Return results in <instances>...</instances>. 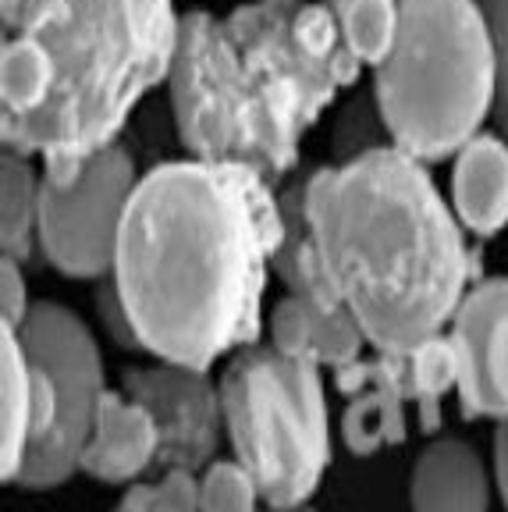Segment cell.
<instances>
[{
    "label": "cell",
    "instance_id": "cell-1",
    "mask_svg": "<svg viewBox=\"0 0 508 512\" xmlns=\"http://www.w3.org/2000/svg\"><path fill=\"white\" fill-rule=\"evenodd\" d=\"M281 235V196L246 168L189 157L139 175L111 274L139 349L210 370L260 342Z\"/></svg>",
    "mask_w": 508,
    "mask_h": 512
},
{
    "label": "cell",
    "instance_id": "cell-2",
    "mask_svg": "<svg viewBox=\"0 0 508 512\" xmlns=\"http://www.w3.org/2000/svg\"><path fill=\"white\" fill-rule=\"evenodd\" d=\"M356 75L324 0H249L228 15H182L167 89L192 160L235 164L274 185Z\"/></svg>",
    "mask_w": 508,
    "mask_h": 512
},
{
    "label": "cell",
    "instance_id": "cell-3",
    "mask_svg": "<svg viewBox=\"0 0 508 512\" xmlns=\"http://www.w3.org/2000/svg\"><path fill=\"white\" fill-rule=\"evenodd\" d=\"M302 221L331 296L377 352L402 356L452 328L477 285L452 203L395 146L302 175Z\"/></svg>",
    "mask_w": 508,
    "mask_h": 512
},
{
    "label": "cell",
    "instance_id": "cell-4",
    "mask_svg": "<svg viewBox=\"0 0 508 512\" xmlns=\"http://www.w3.org/2000/svg\"><path fill=\"white\" fill-rule=\"evenodd\" d=\"M4 36L36 40L57 68L50 104L4 150L43 160V178L72 185L86 160L118 143L143 96L171 75L175 0H0Z\"/></svg>",
    "mask_w": 508,
    "mask_h": 512
},
{
    "label": "cell",
    "instance_id": "cell-5",
    "mask_svg": "<svg viewBox=\"0 0 508 512\" xmlns=\"http://www.w3.org/2000/svg\"><path fill=\"white\" fill-rule=\"evenodd\" d=\"M374 100L391 146L420 164L477 139L498 100V43L480 0H402L395 47L374 68Z\"/></svg>",
    "mask_w": 508,
    "mask_h": 512
},
{
    "label": "cell",
    "instance_id": "cell-6",
    "mask_svg": "<svg viewBox=\"0 0 508 512\" xmlns=\"http://www.w3.org/2000/svg\"><path fill=\"white\" fill-rule=\"evenodd\" d=\"M217 388L231 456L256 477L263 505L310 502L331 463V413L317 363L253 342L231 352Z\"/></svg>",
    "mask_w": 508,
    "mask_h": 512
},
{
    "label": "cell",
    "instance_id": "cell-7",
    "mask_svg": "<svg viewBox=\"0 0 508 512\" xmlns=\"http://www.w3.org/2000/svg\"><path fill=\"white\" fill-rule=\"evenodd\" d=\"M15 331L29 360L54 377V388L61 395V424L47 441L29 448L15 484L32 491L61 488L72 473H79L82 445L93 431L100 399L107 395L100 342L79 313L50 299L32 306L25 324Z\"/></svg>",
    "mask_w": 508,
    "mask_h": 512
},
{
    "label": "cell",
    "instance_id": "cell-8",
    "mask_svg": "<svg viewBox=\"0 0 508 512\" xmlns=\"http://www.w3.org/2000/svg\"><path fill=\"white\" fill-rule=\"evenodd\" d=\"M135 185L139 171L121 143L93 153L72 185H54L43 178L40 253L47 256V264L68 278L86 281L114 274L121 224Z\"/></svg>",
    "mask_w": 508,
    "mask_h": 512
},
{
    "label": "cell",
    "instance_id": "cell-9",
    "mask_svg": "<svg viewBox=\"0 0 508 512\" xmlns=\"http://www.w3.org/2000/svg\"><path fill=\"white\" fill-rule=\"evenodd\" d=\"M121 392L143 402L157 420L160 470L203 473L214 463L224 434V409L210 370L157 360L153 367L125 370Z\"/></svg>",
    "mask_w": 508,
    "mask_h": 512
},
{
    "label": "cell",
    "instance_id": "cell-10",
    "mask_svg": "<svg viewBox=\"0 0 508 512\" xmlns=\"http://www.w3.org/2000/svg\"><path fill=\"white\" fill-rule=\"evenodd\" d=\"M448 335L459 349L462 413L508 420V278L469 288Z\"/></svg>",
    "mask_w": 508,
    "mask_h": 512
},
{
    "label": "cell",
    "instance_id": "cell-11",
    "mask_svg": "<svg viewBox=\"0 0 508 512\" xmlns=\"http://www.w3.org/2000/svg\"><path fill=\"white\" fill-rule=\"evenodd\" d=\"M334 388L349 399L342 413V441L352 456H374L388 445H402L405 406L413 402L405 352H377L374 360L359 356L349 367L334 370Z\"/></svg>",
    "mask_w": 508,
    "mask_h": 512
},
{
    "label": "cell",
    "instance_id": "cell-12",
    "mask_svg": "<svg viewBox=\"0 0 508 512\" xmlns=\"http://www.w3.org/2000/svg\"><path fill=\"white\" fill-rule=\"evenodd\" d=\"M160 463V431L153 413L132 395L111 392L100 399L93 431L82 445L79 470L100 484H139Z\"/></svg>",
    "mask_w": 508,
    "mask_h": 512
},
{
    "label": "cell",
    "instance_id": "cell-13",
    "mask_svg": "<svg viewBox=\"0 0 508 512\" xmlns=\"http://www.w3.org/2000/svg\"><path fill=\"white\" fill-rule=\"evenodd\" d=\"M270 345L292 360L342 370L363 356L366 335L345 306H317L288 292L267 313Z\"/></svg>",
    "mask_w": 508,
    "mask_h": 512
},
{
    "label": "cell",
    "instance_id": "cell-14",
    "mask_svg": "<svg viewBox=\"0 0 508 512\" xmlns=\"http://www.w3.org/2000/svg\"><path fill=\"white\" fill-rule=\"evenodd\" d=\"M452 210L477 239H494L508 228V139L480 132L452 164Z\"/></svg>",
    "mask_w": 508,
    "mask_h": 512
},
{
    "label": "cell",
    "instance_id": "cell-15",
    "mask_svg": "<svg viewBox=\"0 0 508 512\" xmlns=\"http://www.w3.org/2000/svg\"><path fill=\"white\" fill-rule=\"evenodd\" d=\"M491 470L462 438H437L409 477L413 512H491Z\"/></svg>",
    "mask_w": 508,
    "mask_h": 512
},
{
    "label": "cell",
    "instance_id": "cell-16",
    "mask_svg": "<svg viewBox=\"0 0 508 512\" xmlns=\"http://www.w3.org/2000/svg\"><path fill=\"white\" fill-rule=\"evenodd\" d=\"M0 246L8 260L29 264L32 253H40V203L43 175L32 168V157L4 150L0 171Z\"/></svg>",
    "mask_w": 508,
    "mask_h": 512
},
{
    "label": "cell",
    "instance_id": "cell-17",
    "mask_svg": "<svg viewBox=\"0 0 508 512\" xmlns=\"http://www.w3.org/2000/svg\"><path fill=\"white\" fill-rule=\"evenodd\" d=\"M29 356L15 328H4V349H0V466L4 477L15 484L18 470L29 452Z\"/></svg>",
    "mask_w": 508,
    "mask_h": 512
},
{
    "label": "cell",
    "instance_id": "cell-18",
    "mask_svg": "<svg viewBox=\"0 0 508 512\" xmlns=\"http://www.w3.org/2000/svg\"><path fill=\"white\" fill-rule=\"evenodd\" d=\"M405 370H409L413 402L420 406L423 416V431H437L441 402L452 388L459 392V349H455L452 335L441 331V335L409 349L405 352Z\"/></svg>",
    "mask_w": 508,
    "mask_h": 512
},
{
    "label": "cell",
    "instance_id": "cell-19",
    "mask_svg": "<svg viewBox=\"0 0 508 512\" xmlns=\"http://www.w3.org/2000/svg\"><path fill=\"white\" fill-rule=\"evenodd\" d=\"M334 18L342 25V40L359 68H381L395 47L402 0H352L342 11H334Z\"/></svg>",
    "mask_w": 508,
    "mask_h": 512
},
{
    "label": "cell",
    "instance_id": "cell-20",
    "mask_svg": "<svg viewBox=\"0 0 508 512\" xmlns=\"http://www.w3.org/2000/svg\"><path fill=\"white\" fill-rule=\"evenodd\" d=\"M263 491L239 459H214L199 473V512H260Z\"/></svg>",
    "mask_w": 508,
    "mask_h": 512
},
{
    "label": "cell",
    "instance_id": "cell-21",
    "mask_svg": "<svg viewBox=\"0 0 508 512\" xmlns=\"http://www.w3.org/2000/svg\"><path fill=\"white\" fill-rule=\"evenodd\" d=\"M381 146H391L388 128L381 121V111H377L374 93L359 96L338 114V128H334V157L338 164L352 157H363L370 150H381Z\"/></svg>",
    "mask_w": 508,
    "mask_h": 512
},
{
    "label": "cell",
    "instance_id": "cell-22",
    "mask_svg": "<svg viewBox=\"0 0 508 512\" xmlns=\"http://www.w3.org/2000/svg\"><path fill=\"white\" fill-rule=\"evenodd\" d=\"M498 43V100H494V121L498 132L508 139V0H480Z\"/></svg>",
    "mask_w": 508,
    "mask_h": 512
},
{
    "label": "cell",
    "instance_id": "cell-23",
    "mask_svg": "<svg viewBox=\"0 0 508 512\" xmlns=\"http://www.w3.org/2000/svg\"><path fill=\"white\" fill-rule=\"evenodd\" d=\"M0 306H4V328H22L25 317L32 313L29 285H25V264L4 256V271H0Z\"/></svg>",
    "mask_w": 508,
    "mask_h": 512
},
{
    "label": "cell",
    "instance_id": "cell-24",
    "mask_svg": "<svg viewBox=\"0 0 508 512\" xmlns=\"http://www.w3.org/2000/svg\"><path fill=\"white\" fill-rule=\"evenodd\" d=\"M96 313H100V324L107 328V335H111L121 349H139V338H135V328H132V320H128L125 306H121L114 281L100 285V292H96Z\"/></svg>",
    "mask_w": 508,
    "mask_h": 512
},
{
    "label": "cell",
    "instance_id": "cell-25",
    "mask_svg": "<svg viewBox=\"0 0 508 512\" xmlns=\"http://www.w3.org/2000/svg\"><path fill=\"white\" fill-rule=\"evenodd\" d=\"M494 484H498L501 502L508 509V420H501L494 431Z\"/></svg>",
    "mask_w": 508,
    "mask_h": 512
},
{
    "label": "cell",
    "instance_id": "cell-26",
    "mask_svg": "<svg viewBox=\"0 0 508 512\" xmlns=\"http://www.w3.org/2000/svg\"><path fill=\"white\" fill-rule=\"evenodd\" d=\"M324 4H327V8H331V11H342L345 4H352V0H324Z\"/></svg>",
    "mask_w": 508,
    "mask_h": 512
},
{
    "label": "cell",
    "instance_id": "cell-27",
    "mask_svg": "<svg viewBox=\"0 0 508 512\" xmlns=\"http://www.w3.org/2000/svg\"><path fill=\"white\" fill-rule=\"evenodd\" d=\"M267 512H313V509H306V505H295V509H267Z\"/></svg>",
    "mask_w": 508,
    "mask_h": 512
},
{
    "label": "cell",
    "instance_id": "cell-28",
    "mask_svg": "<svg viewBox=\"0 0 508 512\" xmlns=\"http://www.w3.org/2000/svg\"><path fill=\"white\" fill-rule=\"evenodd\" d=\"M242 4H249V0H242Z\"/></svg>",
    "mask_w": 508,
    "mask_h": 512
}]
</instances>
